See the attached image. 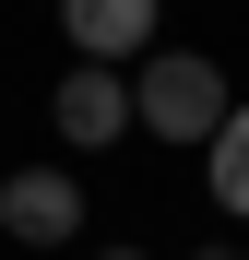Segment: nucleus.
Here are the masks:
<instances>
[{
  "label": "nucleus",
  "mask_w": 249,
  "mask_h": 260,
  "mask_svg": "<svg viewBox=\"0 0 249 260\" xmlns=\"http://www.w3.org/2000/svg\"><path fill=\"white\" fill-rule=\"evenodd\" d=\"M131 118L154 130V142H178V154H214V130L237 118V95H226V71L202 48H154L143 83H131Z\"/></svg>",
  "instance_id": "obj_1"
},
{
  "label": "nucleus",
  "mask_w": 249,
  "mask_h": 260,
  "mask_svg": "<svg viewBox=\"0 0 249 260\" xmlns=\"http://www.w3.org/2000/svg\"><path fill=\"white\" fill-rule=\"evenodd\" d=\"M0 225H12L24 248H71V237H83V189H71V166H24V178H0Z\"/></svg>",
  "instance_id": "obj_2"
},
{
  "label": "nucleus",
  "mask_w": 249,
  "mask_h": 260,
  "mask_svg": "<svg viewBox=\"0 0 249 260\" xmlns=\"http://www.w3.org/2000/svg\"><path fill=\"white\" fill-rule=\"evenodd\" d=\"M48 118H60V142H71V154H107L119 130H143V118H131V83H119V71H95V59H83L60 95H48Z\"/></svg>",
  "instance_id": "obj_3"
},
{
  "label": "nucleus",
  "mask_w": 249,
  "mask_h": 260,
  "mask_svg": "<svg viewBox=\"0 0 249 260\" xmlns=\"http://www.w3.org/2000/svg\"><path fill=\"white\" fill-rule=\"evenodd\" d=\"M60 36H71V48L83 59H131V48H154V12H143V0H71V12H60Z\"/></svg>",
  "instance_id": "obj_4"
},
{
  "label": "nucleus",
  "mask_w": 249,
  "mask_h": 260,
  "mask_svg": "<svg viewBox=\"0 0 249 260\" xmlns=\"http://www.w3.org/2000/svg\"><path fill=\"white\" fill-rule=\"evenodd\" d=\"M202 178H214V201H226V213H249V107H237V118L214 130V154H202Z\"/></svg>",
  "instance_id": "obj_5"
},
{
  "label": "nucleus",
  "mask_w": 249,
  "mask_h": 260,
  "mask_svg": "<svg viewBox=\"0 0 249 260\" xmlns=\"http://www.w3.org/2000/svg\"><path fill=\"white\" fill-rule=\"evenodd\" d=\"M95 260H143V248H95Z\"/></svg>",
  "instance_id": "obj_6"
}]
</instances>
